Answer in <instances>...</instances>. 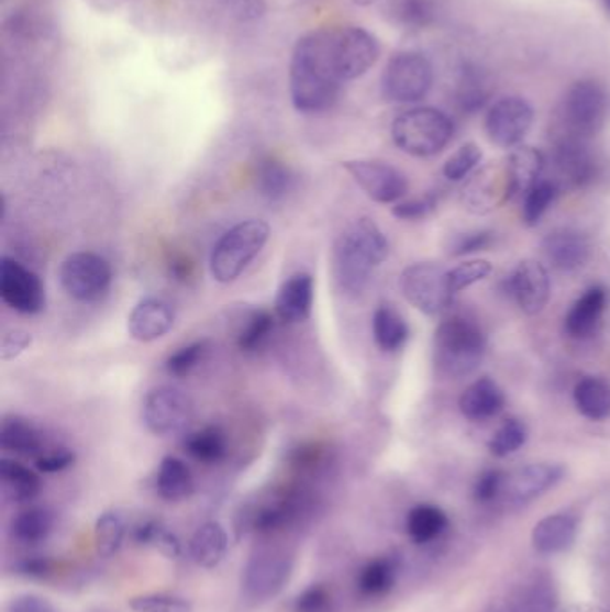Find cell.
Listing matches in <instances>:
<instances>
[{
	"mask_svg": "<svg viewBox=\"0 0 610 612\" xmlns=\"http://www.w3.org/2000/svg\"><path fill=\"white\" fill-rule=\"evenodd\" d=\"M156 491L165 502H184L192 497V471L181 458L165 457L162 460L156 475Z\"/></svg>",
	"mask_w": 610,
	"mask_h": 612,
	"instance_id": "obj_32",
	"label": "cell"
},
{
	"mask_svg": "<svg viewBox=\"0 0 610 612\" xmlns=\"http://www.w3.org/2000/svg\"><path fill=\"white\" fill-rule=\"evenodd\" d=\"M136 545L154 548L167 559H178L184 554V545L164 521L144 520L133 532Z\"/></svg>",
	"mask_w": 610,
	"mask_h": 612,
	"instance_id": "obj_39",
	"label": "cell"
},
{
	"mask_svg": "<svg viewBox=\"0 0 610 612\" xmlns=\"http://www.w3.org/2000/svg\"><path fill=\"white\" fill-rule=\"evenodd\" d=\"M575 405L584 418L603 421L610 418V383L603 378H581L573 392Z\"/></svg>",
	"mask_w": 610,
	"mask_h": 612,
	"instance_id": "obj_35",
	"label": "cell"
},
{
	"mask_svg": "<svg viewBox=\"0 0 610 612\" xmlns=\"http://www.w3.org/2000/svg\"><path fill=\"white\" fill-rule=\"evenodd\" d=\"M332 31L342 81H352L369 73L380 56L378 40L361 27H332Z\"/></svg>",
	"mask_w": 610,
	"mask_h": 612,
	"instance_id": "obj_12",
	"label": "cell"
},
{
	"mask_svg": "<svg viewBox=\"0 0 610 612\" xmlns=\"http://www.w3.org/2000/svg\"><path fill=\"white\" fill-rule=\"evenodd\" d=\"M490 270H492V266L487 260L464 262L461 266L450 270V285H452L453 294H458L461 290L486 280Z\"/></svg>",
	"mask_w": 610,
	"mask_h": 612,
	"instance_id": "obj_51",
	"label": "cell"
},
{
	"mask_svg": "<svg viewBox=\"0 0 610 612\" xmlns=\"http://www.w3.org/2000/svg\"><path fill=\"white\" fill-rule=\"evenodd\" d=\"M504 403L507 400H504L501 387L487 377L473 381L472 386L462 392L461 400H458L462 415L475 423L492 420L504 409Z\"/></svg>",
	"mask_w": 610,
	"mask_h": 612,
	"instance_id": "obj_26",
	"label": "cell"
},
{
	"mask_svg": "<svg viewBox=\"0 0 610 612\" xmlns=\"http://www.w3.org/2000/svg\"><path fill=\"white\" fill-rule=\"evenodd\" d=\"M557 183L541 179L529 192L524 193L523 221L526 226H535L544 213L548 212L557 198Z\"/></svg>",
	"mask_w": 610,
	"mask_h": 612,
	"instance_id": "obj_45",
	"label": "cell"
},
{
	"mask_svg": "<svg viewBox=\"0 0 610 612\" xmlns=\"http://www.w3.org/2000/svg\"><path fill=\"white\" fill-rule=\"evenodd\" d=\"M601 4L606 8L607 13H610V0H601Z\"/></svg>",
	"mask_w": 610,
	"mask_h": 612,
	"instance_id": "obj_60",
	"label": "cell"
},
{
	"mask_svg": "<svg viewBox=\"0 0 610 612\" xmlns=\"http://www.w3.org/2000/svg\"><path fill=\"white\" fill-rule=\"evenodd\" d=\"M256 187L265 199L281 201L292 190V173L276 159H265L256 173Z\"/></svg>",
	"mask_w": 610,
	"mask_h": 612,
	"instance_id": "obj_42",
	"label": "cell"
},
{
	"mask_svg": "<svg viewBox=\"0 0 610 612\" xmlns=\"http://www.w3.org/2000/svg\"><path fill=\"white\" fill-rule=\"evenodd\" d=\"M401 292L412 307L426 315H437L452 304L450 270L433 262L412 264L401 272Z\"/></svg>",
	"mask_w": 610,
	"mask_h": 612,
	"instance_id": "obj_8",
	"label": "cell"
},
{
	"mask_svg": "<svg viewBox=\"0 0 610 612\" xmlns=\"http://www.w3.org/2000/svg\"><path fill=\"white\" fill-rule=\"evenodd\" d=\"M333 593L326 583H312L293 600V612H332Z\"/></svg>",
	"mask_w": 610,
	"mask_h": 612,
	"instance_id": "obj_50",
	"label": "cell"
},
{
	"mask_svg": "<svg viewBox=\"0 0 610 612\" xmlns=\"http://www.w3.org/2000/svg\"><path fill=\"white\" fill-rule=\"evenodd\" d=\"M127 605L133 612H193L192 602L176 594H138L131 598Z\"/></svg>",
	"mask_w": 610,
	"mask_h": 612,
	"instance_id": "obj_46",
	"label": "cell"
},
{
	"mask_svg": "<svg viewBox=\"0 0 610 612\" xmlns=\"http://www.w3.org/2000/svg\"><path fill=\"white\" fill-rule=\"evenodd\" d=\"M450 526V518L446 512L437 505L413 507L407 516V534L415 545H430L437 541Z\"/></svg>",
	"mask_w": 610,
	"mask_h": 612,
	"instance_id": "obj_34",
	"label": "cell"
},
{
	"mask_svg": "<svg viewBox=\"0 0 610 612\" xmlns=\"http://www.w3.org/2000/svg\"><path fill=\"white\" fill-rule=\"evenodd\" d=\"M566 612H610L609 609L595 605V603H575Z\"/></svg>",
	"mask_w": 610,
	"mask_h": 612,
	"instance_id": "obj_59",
	"label": "cell"
},
{
	"mask_svg": "<svg viewBox=\"0 0 610 612\" xmlns=\"http://www.w3.org/2000/svg\"><path fill=\"white\" fill-rule=\"evenodd\" d=\"M31 343H33V335L30 332H25V330H10L2 337L0 358L4 361L13 360V358L20 357L25 349H30Z\"/></svg>",
	"mask_w": 610,
	"mask_h": 612,
	"instance_id": "obj_55",
	"label": "cell"
},
{
	"mask_svg": "<svg viewBox=\"0 0 610 612\" xmlns=\"http://www.w3.org/2000/svg\"><path fill=\"white\" fill-rule=\"evenodd\" d=\"M437 201L435 193H426L423 198L401 201L392 208V213H395V218L401 219V221H419V219L428 218L435 210Z\"/></svg>",
	"mask_w": 610,
	"mask_h": 612,
	"instance_id": "obj_53",
	"label": "cell"
},
{
	"mask_svg": "<svg viewBox=\"0 0 610 612\" xmlns=\"http://www.w3.org/2000/svg\"><path fill=\"white\" fill-rule=\"evenodd\" d=\"M398 580V563L392 557L369 560L356 577V588L364 597H385L395 589Z\"/></svg>",
	"mask_w": 610,
	"mask_h": 612,
	"instance_id": "obj_37",
	"label": "cell"
},
{
	"mask_svg": "<svg viewBox=\"0 0 610 612\" xmlns=\"http://www.w3.org/2000/svg\"><path fill=\"white\" fill-rule=\"evenodd\" d=\"M228 546L226 528L217 521H207L190 537L188 554L199 568L213 569L226 557Z\"/></svg>",
	"mask_w": 610,
	"mask_h": 612,
	"instance_id": "obj_28",
	"label": "cell"
},
{
	"mask_svg": "<svg viewBox=\"0 0 610 612\" xmlns=\"http://www.w3.org/2000/svg\"><path fill=\"white\" fill-rule=\"evenodd\" d=\"M543 253L553 269L572 272L589 260L591 241L578 230L561 227L544 236Z\"/></svg>",
	"mask_w": 610,
	"mask_h": 612,
	"instance_id": "obj_20",
	"label": "cell"
},
{
	"mask_svg": "<svg viewBox=\"0 0 610 612\" xmlns=\"http://www.w3.org/2000/svg\"><path fill=\"white\" fill-rule=\"evenodd\" d=\"M208 353L207 341H199V343L190 344L174 353L168 357L165 369H167L170 377L184 378L196 369L201 364L202 358Z\"/></svg>",
	"mask_w": 610,
	"mask_h": 612,
	"instance_id": "obj_48",
	"label": "cell"
},
{
	"mask_svg": "<svg viewBox=\"0 0 610 612\" xmlns=\"http://www.w3.org/2000/svg\"><path fill=\"white\" fill-rule=\"evenodd\" d=\"M609 116V90L595 79H581L567 90L561 102L558 136L589 142L606 127Z\"/></svg>",
	"mask_w": 610,
	"mask_h": 612,
	"instance_id": "obj_4",
	"label": "cell"
},
{
	"mask_svg": "<svg viewBox=\"0 0 610 612\" xmlns=\"http://www.w3.org/2000/svg\"><path fill=\"white\" fill-rule=\"evenodd\" d=\"M292 557L281 549L264 548L251 555L242 569V594L247 602L264 603L278 597L292 575Z\"/></svg>",
	"mask_w": 610,
	"mask_h": 612,
	"instance_id": "obj_7",
	"label": "cell"
},
{
	"mask_svg": "<svg viewBox=\"0 0 610 612\" xmlns=\"http://www.w3.org/2000/svg\"><path fill=\"white\" fill-rule=\"evenodd\" d=\"M34 463H36L38 471L42 472L65 471V469L73 468L74 463H76V454L73 449L65 448V446H48Z\"/></svg>",
	"mask_w": 610,
	"mask_h": 612,
	"instance_id": "obj_54",
	"label": "cell"
},
{
	"mask_svg": "<svg viewBox=\"0 0 610 612\" xmlns=\"http://www.w3.org/2000/svg\"><path fill=\"white\" fill-rule=\"evenodd\" d=\"M504 482H507V472L500 469H487L476 478L473 497L478 503L496 502L498 498L503 497Z\"/></svg>",
	"mask_w": 610,
	"mask_h": 612,
	"instance_id": "obj_52",
	"label": "cell"
},
{
	"mask_svg": "<svg viewBox=\"0 0 610 612\" xmlns=\"http://www.w3.org/2000/svg\"><path fill=\"white\" fill-rule=\"evenodd\" d=\"M607 304H609V290L606 287L595 285L591 289H587L584 296L575 301L564 319V330L567 335L578 341L592 337L606 314Z\"/></svg>",
	"mask_w": 610,
	"mask_h": 612,
	"instance_id": "obj_22",
	"label": "cell"
},
{
	"mask_svg": "<svg viewBox=\"0 0 610 612\" xmlns=\"http://www.w3.org/2000/svg\"><path fill=\"white\" fill-rule=\"evenodd\" d=\"M509 289L524 314H541L552 292L548 270L539 262L523 260L510 276Z\"/></svg>",
	"mask_w": 610,
	"mask_h": 612,
	"instance_id": "obj_18",
	"label": "cell"
},
{
	"mask_svg": "<svg viewBox=\"0 0 610 612\" xmlns=\"http://www.w3.org/2000/svg\"><path fill=\"white\" fill-rule=\"evenodd\" d=\"M174 326V310L164 299L147 298L136 304L130 319L127 330L131 337L138 343H153L164 337Z\"/></svg>",
	"mask_w": 610,
	"mask_h": 612,
	"instance_id": "obj_23",
	"label": "cell"
},
{
	"mask_svg": "<svg viewBox=\"0 0 610 612\" xmlns=\"http://www.w3.org/2000/svg\"><path fill=\"white\" fill-rule=\"evenodd\" d=\"M529 441L526 424L515 418L503 421L489 441V452L498 458L509 457L523 448Z\"/></svg>",
	"mask_w": 610,
	"mask_h": 612,
	"instance_id": "obj_43",
	"label": "cell"
},
{
	"mask_svg": "<svg viewBox=\"0 0 610 612\" xmlns=\"http://www.w3.org/2000/svg\"><path fill=\"white\" fill-rule=\"evenodd\" d=\"M487 341L472 319L455 315L441 323L433 338V361L447 378L469 377L486 357Z\"/></svg>",
	"mask_w": 610,
	"mask_h": 612,
	"instance_id": "obj_3",
	"label": "cell"
},
{
	"mask_svg": "<svg viewBox=\"0 0 610 612\" xmlns=\"http://www.w3.org/2000/svg\"><path fill=\"white\" fill-rule=\"evenodd\" d=\"M111 267L96 253H74L59 269V280L70 298L81 303H96L107 296L111 285Z\"/></svg>",
	"mask_w": 610,
	"mask_h": 612,
	"instance_id": "obj_10",
	"label": "cell"
},
{
	"mask_svg": "<svg viewBox=\"0 0 610 612\" xmlns=\"http://www.w3.org/2000/svg\"><path fill=\"white\" fill-rule=\"evenodd\" d=\"M433 82L432 64L419 53H398L389 59L381 78L384 96L399 104L423 101Z\"/></svg>",
	"mask_w": 610,
	"mask_h": 612,
	"instance_id": "obj_9",
	"label": "cell"
},
{
	"mask_svg": "<svg viewBox=\"0 0 610 612\" xmlns=\"http://www.w3.org/2000/svg\"><path fill=\"white\" fill-rule=\"evenodd\" d=\"M342 167L376 203H398L409 190V181L403 173H399L396 167L385 162L352 159V162H344Z\"/></svg>",
	"mask_w": 610,
	"mask_h": 612,
	"instance_id": "obj_14",
	"label": "cell"
},
{
	"mask_svg": "<svg viewBox=\"0 0 610 612\" xmlns=\"http://www.w3.org/2000/svg\"><path fill=\"white\" fill-rule=\"evenodd\" d=\"M389 256V241L378 224L364 218L344 230L335 244V276L346 294H361L376 267Z\"/></svg>",
	"mask_w": 610,
	"mask_h": 612,
	"instance_id": "obj_2",
	"label": "cell"
},
{
	"mask_svg": "<svg viewBox=\"0 0 610 612\" xmlns=\"http://www.w3.org/2000/svg\"><path fill=\"white\" fill-rule=\"evenodd\" d=\"M534 110L521 97H504L490 107L486 119L489 141L503 149L518 147L529 135Z\"/></svg>",
	"mask_w": 610,
	"mask_h": 612,
	"instance_id": "obj_15",
	"label": "cell"
},
{
	"mask_svg": "<svg viewBox=\"0 0 610 612\" xmlns=\"http://www.w3.org/2000/svg\"><path fill=\"white\" fill-rule=\"evenodd\" d=\"M0 491L11 503H30L42 491V480L33 469L13 458L0 460Z\"/></svg>",
	"mask_w": 610,
	"mask_h": 612,
	"instance_id": "obj_30",
	"label": "cell"
},
{
	"mask_svg": "<svg viewBox=\"0 0 610 612\" xmlns=\"http://www.w3.org/2000/svg\"><path fill=\"white\" fill-rule=\"evenodd\" d=\"M507 174H509L510 198L524 196L534 185L541 181L544 169V156L541 151L523 145L512 151L507 162Z\"/></svg>",
	"mask_w": 610,
	"mask_h": 612,
	"instance_id": "obj_31",
	"label": "cell"
},
{
	"mask_svg": "<svg viewBox=\"0 0 610 612\" xmlns=\"http://www.w3.org/2000/svg\"><path fill=\"white\" fill-rule=\"evenodd\" d=\"M342 85L332 27L304 34L293 47L290 62L293 108L301 113L330 110L341 96Z\"/></svg>",
	"mask_w": 610,
	"mask_h": 612,
	"instance_id": "obj_1",
	"label": "cell"
},
{
	"mask_svg": "<svg viewBox=\"0 0 610 612\" xmlns=\"http://www.w3.org/2000/svg\"><path fill=\"white\" fill-rule=\"evenodd\" d=\"M231 4L235 15L242 20L256 19L264 11L262 0H231Z\"/></svg>",
	"mask_w": 610,
	"mask_h": 612,
	"instance_id": "obj_58",
	"label": "cell"
},
{
	"mask_svg": "<svg viewBox=\"0 0 610 612\" xmlns=\"http://www.w3.org/2000/svg\"><path fill=\"white\" fill-rule=\"evenodd\" d=\"M453 122L435 108H413L404 111L392 124V141L410 156H435L453 138Z\"/></svg>",
	"mask_w": 610,
	"mask_h": 612,
	"instance_id": "obj_6",
	"label": "cell"
},
{
	"mask_svg": "<svg viewBox=\"0 0 610 612\" xmlns=\"http://www.w3.org/2000/svg\"><path fill=\"white\" fill-rule=\"evenodd\" d=\"M185 452L201 464H217L228 455L226 434L219 426H204L185 439Z\"/></svg>",
	"mask_w": 610,
	"mask_h": 612,
	"instance_id": "obj_40",
	"label": "cell"
},
{
	"mask_svg": "<svg viewBox=\"0 0 610 612\" xmlns=\"http://www.w3.org/2000/svg\"><path fill=\"white\" fill-rule=\"evenodd\" d=\"M481 149L476 144L462 145L461 149L455 151L446 164H444V176L450 181H464L469 178V174L480 165Z\"/></svg>",
	"mask_w": 610,
	"mask_h": 612,
	"instance_id": "obj_47",
	"label": "cell"
},
{
	"mask_svg": "<svg viewBox=\"0 0 610 612\" xmlns=\"http://www.w3.org/2000/svg\"><path fill=\"white\" fill-rule=\"evenodd\" d=\"M298 512V498L292 494H276L267 502L245 509L244 531L256 535H270L284 531Z\"/></svg>",
	"mask_w": 610,
	"mask_h": 612,
	"instance_id": "obj_21",
	"label": "cell"
},
{
	"mask_svg": "<svg viewBox=\"0 0 610 612\" xmlns=\"http://www.w3.org/2000/svg\"><path fill=\"white\" fill-rule=\"evenodd\" d=\"M0 298L20 314H38L45 309L44 283L13 258H2L0 264Z\"/></svg>",
	"mask_w": 610,
	"mask_h": 612,
	"instance_id": "obj_13",
	"label": "cell"
},
{
	"mask_svg": "<svg viewBox=\"0 0 610 612\" xmlns=\"http://www.w3.org/2000/svg\"><path fill=\"white\" fill-rule=\"evenodd\" d=\"M510 199L507 167L501 173L492 169L478 170L469 178L461 193V203L476 215H486Z\"/></svg>",
	"mask_w": 610,
	"mask_h": 612,
	"instance_id": "obj_19",
	"label": "cell"
},
{
	"mask_svg": "<svg viewBox=\"0 0 610 612\" xmlns=\"http://www.w3.org/2000/svg\"><path fill=\"white\" fill-rule=\"evenodd\" d=\"M496 233L490 230H472V232L455 235L447 246V253L453 256L473 255L487 252L495 244Z\"/></svg>",
	"mask_w": 610,
	"mask_h": 612,
	"instance_id": "obj_49",
	"label": "cell"
},
{
	"mask_svg": "<svg viewBox=\"0 0 610 612\" xmlns=\"http://www.w3.org/2000/svg\"><path fill=\"white\" fill-rule=\"evenodd\" d=\"M509 612H558V591L548 575L524 580L507 603Z\"/></svg>",
	"mask_w": 610,
	"mask_h": 612,
	"instance_id": "obj_29",
	"label": "cell"
},
{
	"mask_svg": "<svg viewBox=\"0 0 610 612\" xmlns=\"http://www.w3.org/2000/svg\"><path fill=\"white\" fill-rule=\"evenodd\" d=\"M578 518L572 512H555L537 521L532 531V546L541 555L563 554L577 541Z\"/></svg>",
	"mask_w": 610,
	"mask_h": 612,
	"instance_id": "obj_24",
	"label": "cell"
},
{
	"mask_svg": "<svg viewBox=\"0 0 610 612\" xmlns=\"http://www.w3.org/2000/svg\"><path fill=\"white\" fill-rule=\"evenodd\" d=\"M273 330H275V315L267 310H256L239 333L236 344L241 347V352H258L259 347L269 341Z\"/></svg>",
	"mask_w": 610,
	"mask_h": 612,
	"instance_id": "obj_44",
	"label": "cell"
},
{
	"mask_svg": "<svg viewBox=\"0 0 610 612\" xmlns=\"http://www.w3.org/2000/svg\"><path fill=\"white\" fill-rule=\"evenodd\" d=\"M20 574L25 575V577H33V579H42L45 575L51 571V560L47 557H40V555H34L30 559L22 560L20 563Z\"/></svg>",
	"mask_w": 610,
	"mask_h": 612,
	"instance_id": "obj_57",
	"label": "cell"
},
{
	"mask_svg": "<svg viewBox=\"0 0 610 612\" xmlns=\"http://www.w3.org/2000/svg\"><path fill=\"white\" fill-rule=\"evenodd\" d=\"M373 333L381 352L396 353L409 341V324L390 304H380L373 315Z\"/></svg>",
	"mask_w": 610,
	"mask_h": 612,
	"instance_id": "obj_36",
	"label": "cell"
},
{
	"mask_svg": "<svg viewBox=\"0 0 610 612\" xmlns=\"http://www.w3.org/2000/svg\"><path fill=\"white\" fill-rule=\"evenodd\" d=\"M387 13L404 30H423L435 16V0H389Z\"/></svg>",
	"mask_w": 610,
	"mask_h": 612,
	"instance_id": "obj_41",
	"label": "cell"
},
{
	"mask_svg": "<svg viewBox=\"0 0 610 612\" xmlns=\"http://www.w3.org/2000/svg\"><path fill=\"white\" fill-rule=\"evenodd\" d=\"M8 612H56L53 603L40 594L25 593L11 600Z\"/></svg>",
	"mask_w": 610,
	"mask_h": 612,
	"instance_id": "obj_56",
	"label": "cell"
},
{
	"mask_svg": "<svg viewBox=\"0 0 610 612\" xmlns=\"http://www.w3.org/2000/svg\"><path fill=\"white\" fill-rule=\"evenodd\" d=\"M276 315L284 323H303L312 314L313 280L312 276L299 272L285 281L276 298Z\"/></svg>",
	"mask_w": 610,
	"mask_h": 612,
	"instance_id": "obj_25",
	"label": "cell"
},
{
	"mask_svg": "<svg viewBox=\"0 0 610 612\" xmlns=\"http://www.w3.org/2000/svg\"><path fill=\"white\" fill-rule=\"evenodd\" d=\"M553 158L558 174L573 189H586L600 176V159L587 141L558 136Z\"/></svg>",
	"mask_w": 610,
	"mask_h": 612,
	"instance_id": "obj_16",
	"label": "cell"
},
{
	"mask_svg": "<svg viewBox=\"0 0 610 612\" xmlns=\"http://www.w3.org/2000/svg\"><path fill=\"white\" fill-rule=\"evenodd\" d=\"M270 227L258 219L241 222L221 236L210 256L213 280L231 283L249 267L269 241Z\"/></svg>",
	"mask_w": 610,
	"mask_h": 612,
	"instance_id": "obj_5",
	"label": "cell"
},
{
	"mask_svg": "<svg viewBox=\"0 0 610 612\" xmlns=\"http://www.w3.org/2000/svg\"><path fill=\"white\" fill-rule=\"evenodd\" d=\"M54 531L53 512L45 507H30L11 520V539L19 545L34 546L48 539Z\"/></svg>",
	"mask_w": 610,
	"mask_h": 612,
	"instance_id": "obj_33",
	"label": "cell"
},
{
	"mask_svg": "<svg viewBox=\"0 0 610 612\" xmlns=\"http://www.w3.org/2000/svg\"><path fill=\"white\" fill-rule=\"evenodd\" d=\"M192 418V400L174 387H158L145 396L144 423L154 435L178 434Z\"/></svg>",
	"mask_w": 610,
	"mask_h": 612,
	"instance_id": "obj_11",
	"label": "cell"
},
{
	"mask_svg": "<svg viewBox=\"0 0 610 612\" xmlns=\"http://www.w3.org/2000/svg\"><path fill=\"white\" fill-rule=\"evenodd\" d=\"M564 472L561 464L535 463L523 466L507 475L503 498L514 505L534 502L535 498L543 497L544 492L557 486Z\"/></svg>",
	"mask_w": 610,
	"mask_h": 612,
	"instance_id": "obj_17",
	"label": "cell"
},
{
	"mask_svg": "<svg viewBox=\"0 0 610 612\" xmlns=\"http://www.w3.org/2000/svg\"><path fill=\"white\" fill-rule=\"evenodd\" d=\"M0 446L8 454L31 457L36 460L51 444L45 439L42 430L36 429L31 421L19 418V415H10L2 421Z\"/></svg>",
	"mask_w": 610,
	"mask_h": 612,
	"instance_id": "obj_27",
	"label": "cell"
},
{
	"mask_svg": "<svg viewBox=\"0 0 610 612\" xmlns=\"http://www.w3.org/2000/svg\"><path fill=\"white\" fill-rule=\"evenodd\" d=\"M125 535H127V520L124 514L117 509L102 512L93 526L97 554L101 555L102 559L115 557L124 546Z\"/></svg>",
	"mask_w": 610,
	"mask_h": 612,
	"instance_id": "obj_38",
	"label": "cell"
}]
</instances>
